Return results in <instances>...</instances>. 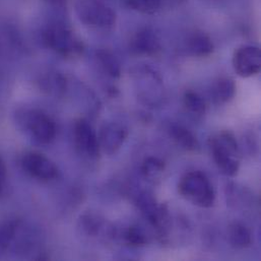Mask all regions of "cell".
Here are the masks:
<instances>
[{
	"instance_id": "7402d4cb",
	"label": "cell",
	"mask_w": 261,
	"mask_h": 261,
	"mask_svg": "<svg viewBox=\"0 0 261 261\" xmlns=\"http://www.w3.org/2000/svg\"><path fill=\"white\" fill-rule=\"evenodd\" d=\"M49 1L50 3H53V4H57V5H60V4H63L66 0H47Z\"/></svg>"
},
{
	"instance_id": "6da1fadb",
	"label": "cell",
	"mask_w": 261,
	"mask_h": 261,
	"mask_svg": "<svg viewBox=\"0 0 261 261\" xmlns=\"http://www.w3.org/2000/svg\"><path fill=\"white\" fill-rule=\"evenodd\" d=\"M214 160L219 169L227 176L234 177L239 171V147L230 131H223L210 140Z\"/></svg>"
},
{
	"instance_id": "4fadbf2b",
	"label": "cell",
	"mask_w": 261,
	"mask_h": 261,
	"mask_svg": "<svg viewBox=\"0 0 261 261\" xmlns=\"http://www.w3.org/2000/svg\"><path fill=\"white\" fill-rule=\"evenodd\" d=\"M230 243L236 248H246L252 242L249 230L242 224L235 223L229 229Z\"/></svg>"
},
{
	"instance_id": "8992f818",
	"label": "cell",
	"mask_w": 261,
	"mask_h": 261,
	"mask_svg": "<svg viewBox=\"0 0 261 261\" xmlns=\"http://www.w3.org/2000/svg\"><path fill=\"white\" fill-rule=\"evenodd\" d=\"M233 66L236 73L242 77L257 74L261 68L260 49L255 46H243L234 53Z\"/></svg>"
},
{
	"instance_id": "9c48e42d",
	"label": "cell",
	"mask_w": 261,
	"mask_h": 261,
	"mask_svg": "<svg viewBox=\"0 0 261 261\" xmlns=\"http://www.w3.org/2000/svg\"><path fill=\"white\" fill-rule=\"evenodd\" d=\"M75 142L80 150L90 158H97L100 153V143L95 131L86 120H80L74 127Z\"/></svg>"
},
{
	"instance_id": "7c38bea8",
	"label": "cell",
	"mask_w": 261,
	"mask_h": 261,
	"mask_svg": "<svg viewBox=\"0 0 261 261\" xmlns=\"http://www.w3.org/2000/svg\"><path fill=\"white\" fill-rule=\"evenodd\" d=\"M236 95V84L230 77H220L212 86L211 96L218 105L230 102Z\"/></svg>"
},
{
	"instance_id": "8fae6325",
	"label": "cell",
	"mask_w": 261,
	"mask_h": 261,
	"mask_svg": "<svg viewBox=\"0 0 261 261\" xmlns=\"http://www.w3.org/2000/svg\"><path fill=\"white\" fill-rule=\"evenodd\" d=\"M186 50L193 57H206L214 52V44L204 33L194 32L186 40Z\"/></svg>"
},
{
	"instance_id": "ffe728a7",
	"label": "cell",
	"mask_w": 261,
	"mask_h": 261,
	"mask_svg": "<svg viewBox=\"0 0 261 261\" xmlns=\"http://www.w3.org/2000/svg\"><path fill=\"white\" fill-rule=\"evenodd\" d=\"M126 240L132 246H142L146 242L144 234L137 227L129 228V230L126 234Z\"/></svg>"
},
{
	"instance_id": "ba28073f",
	"label": "cell",
	"mask_w": 261,
	"mask_h": 261,
	"mask_svg": "<svg viewBox=\"0 0 261 261\" xmlns=\"http://www.w3.org/2000/svg\"><path fill=\"white\" fill-rule=\"evenodd\" d=\"M24 169L34 177L41 180H52L57 176L56 166L44 154L30 152L23 158Z\"/></svg>"
},
{
	"instance_id": "e0dca14e",
	"label": "cell",
	"mask_w": 261,
	"mask_h": 261,
	"mask_svg": "<svg viewBox=\"0 0 261 261\" xmlns=\"http://www.w3.org/2000/svg\"><path fill=\"white\" fill-rule=\"evenodd\" d=\"M98 58L104 70L112 77H117L120 74V66L116 58L108 51H99Z\"/></svg>"
},
{
	"instance_id": "ac0fdd59",
	"label": "cell",
	"mask_w": 261,
	"mask_h": 261,
	"mask_svg": "<svg viewBox=\"0 0 261 261\" xmlns=\"http://www.w3.org/2000/svg\"><path fill=\"white\" fill-rule=\"evenodd\" d=\"M16 225L13 222H6L0 225V252L6 250L14 237Z\"/></svg>"
},
{
	"instance_id": "52a82bcc",
	"label": "cell",
	"mask_w": 261,
	"mask_h": 261,
	"mask_svg": "<svg viewBox=\"0 0 261 261\" xmlns=\"http://www.w3.org/2000/svg\"><path fill=\"white\" fill-rule=\"evenodd\" d=\"M131 52L140 56H152L160 52L161 43L158 35L150 28L139 29L131 38Z\"/></svg>"
},
{
	"instance_id": "277c9868",
	"label": "cell",
	"mask_w": 261,
	"mask_h": 261,
	"mask_svg": "<svg viewBox=\"0 0 261 261\" xmlns=\"http://www.w3.org/2000/svg\"><path fill=\"white\" fill-rule=\"evenodd\" d=\"M44 43L50 49L64 57L77 56L83 51V44L73 32L62 23H53L43 33Z\"/></svg>"
},
{
	"instance_id": "d6986e66",
	"label": "cell",
	"mask_w": 261,
	"mask_h": 261,
	"mask_svg": "<svg viewBox=\"0 0 261 261\" xmlns=\"http://www.w3.org/2000/svg\"><path fill=\"white\" fill-rule=\"evenodd\" d=\"M165 164L158 158H147L142 165V173L147 177H153L164 171Z\"/></svg>"
},
{
	"instance_id": "30bf717a",
	"label": "cell",
	"mask_w": 261,
	"mask_h": 261,
	"mask_svg": "<svg viewBox=\"0 0 261 261\" xmlns=\"http://www.w3.org/2000/svg\"><path fill=\"white\" fill-rule=\"evenodd\" d=\"M127 131L119 124L108 123L103 126L99 137L100 147L108 153L116 152L123 144Z\"/></svg>"
},
{
	"instance_id": "7a4b0ae2",
	"label": "cell",
	"mask_w": 261,
	"mask_h": 261,
	"mask_svg": "<svg viewBox=\"0 0 261 261\" xmlns=\"http://www.w3.org/2000/svg\"><path fill=\"white\" fill-rule=\"evenodd\" d=\"M75 12L80 20L91 29L109 31L116 23L115 11L101 0H79Z\"/></svg>"
},
{
	"instance_id": "3957f363",
	"label": "cell",
	"mask_w": 261,
	"mask_h": 261,
	"mask_svg": "<svg viewBox=\"0 0 261 261\" xmlns=\"http://www.w3.org/2000/svg\"><path fill=\"white\" fill-rule=\"evenodd\" d=\"M180 194L200 207H211L215 202V192L206 176L199 172H189L180 181Z\"/></svg>"
},
{
	"instance_id": "44dd1931",
	"label": "cell",
	"mask_w": 261,
	"mask_h": 261,
	"mask_svg": "<svg viewBox=\"0 0 261 261\" xmlns=\"http://www.w3.org/2000/svg\"><path fill=\"white\" fill-rule=\"evenodd\" d=\"M5 178H6V167L3 163V161L0 159V193L3 189L4 183H5Z\"/></svg>"
},
{
	"instance_id": "2e32d148",
	"label": "cell",
	"mask_w": 261,
	"mask_h": 261,
	"mask_svg": "<svg viewBox=\"0 0 261 261\" xmlns=\"http://www.w3.org/2000/svg\"><path fill=\"white\" fill-rule=\"evenodd\" d=\"M183 103L186 109L195 115H202L205 113L206 104L204 99L194 92H187L184 95Z\"/></svg>"
},
{
	"instance_id": "9a60e30c",
	"label": "cell",
	"mask_w": 261,
	"mask_h": 261,
	"mask_svg": "<svg viewBox=\"0 0 261 261\" xmlns=\"http://www.w3.org/2000/svg\"><path fill=\"white\" fill-rule=\"evenodd\" d=\"M171 133L174 139L177 141L181 147L186 150H196L198 148V141L195 136L185 127L182 126H173L171 129Z\"/></svg>"
},
{
	"instance_id": "5bb4252c",
	"label": "cell",
	"mask_w": 261,
	"mask_h": 261,
	"mask_svg": "<svg viewBox=\"0 0 261 261\" xmlns=\"http://www.w3.org/2000/svg\"><path fill=\"white\" fill-rule=\"evenodd\" d=\"M170 0H124L125 4L132 9L144 14H153L163 9Z\"/></svg>"
},
{
	"instance_id": "5b68a950",
	"label": "cell",
	"mask_w": 261,
	"mask_h": 261,
	"mask_svg": "<svg viewBox=\"0 0 261 261\" xmlns=\"http://www.w3.org/2000/svg\"><path fill=\"white\" fill-rule=\"evenodd\" d=\"M23 123L40 143H50L55 138L56 126L53 120L41 111L25 112Z\"/></svg>"
}]
</instances>
